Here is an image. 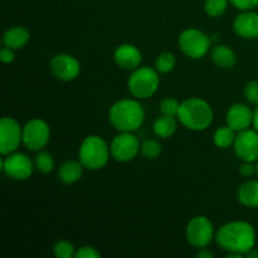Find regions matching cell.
Here are the masks:
<instances>
[{
    "mask_svg": "<svg viewBox=\"0 0 258 258\" xmlns=\"http://www.w3.org/2000/svg\"><path fill=\"white\" fill-rule=\"evenodd\" d=\"M214 239L222 249L242 257L256 246V231L248 222L233 221L219 227Z\"/></svg>",
    "mask_w": 258,
    "mask_h": 258,
    "instance_id": "1",
    "label": "cell"
},
{
    "mask_svg": "<svg viewBox=\"0 0 258 258\" xmlns=\"http://www.w3.org/2000/svg\"><path fill=\"white\" fill-rule=\"evenodd\" d=\"M108 120L120 133H134L144 123L145 111L138 100L125 98L111 106L108 111Z\"/></svg>",
    "mask_w": 258,
    "mask_h": 258,
    "instance_id": "2",
    "label": "cell"
},
{
    "mask_svg": "<svg viewBox=\"0 0 258 258\" xmlns=\"http://www.w3.org/2000/svg\"><path fill=\"white\" fill-rule=\"evenodd\" d=\"M213 108L207 101L202 100V98L190 97L180 103L178 120L188 130H207L213 122Z\"/></svg>",
    "mask_w": 258,
    "mask_h": 258,
    "instance_id": "3",
    "label": "cell"
},
{
    "mask_svg": "<svg viewBox=\"0 0 258 258\" xmlns=\"http://www.w3.org/2000/svg\"><path fill=\"white\" fill-rule=\"evenodd\" d=\"M111 156L110 146L101 136L91 135L85 138L78 150V160L88 170H100Z\"/></svg>",
    "mask_w": 258,
    "mask_h": 258,
    "instance_id": "4",
    "label": "cell"
},
{
    "mask_svg": "<svg viewBox=\"0 0 258 258\" xmlns=\"http://www.w3.org/2000/svg\"><path fill=\"white\" fill-rule=\"evenodd\" d=\"M160 85L158 71L150 67H139L133 71L127 81L131 95L138 100H146L158 91Z\"/></svg>",
    "mask_w": 258,
    "mask_h": 258,
    "instance_id": "5",
    "label": "cell"
},
{
    "mask_svg": "<svg viewBox=\"0 0 258 258\" xmlns=\"http://www.w3.org/2000/svg\"><path fill=\"white\" fill-rule=\"evenodd\" d=\"M179 48L186 57L201 59L211 50L212 40L208 35L196 28L183 30L179 35Z\"/></svg>",
    "mask_w": 258,
    "mask_h": 258,
    "instance_id": "6",
    "label": "cell"
},
{
    "mask_svg": "<svg viewBox=\"0 0 258 258\" xmlns=\"http://www.w3.org/2000/svg\"><path fill=\"white\" fill-rule=\"evenodd\" d=\"M186 241L194 248H206L211 244L216 234L211 219L204 216H197L189 221L185 229Z\"/></svg>",
    "mask_w": 258,
    "mask_h": 258,
    "instance_id": "7",
    "label": "cell"
},
{
    "mask_svg": "<svg viewBox=\"0 0 258 258\" xmlns=\"http://www.w3.org/2000/svg\"><path fill=\"white\" fill-rule=\"evenodd\" d=\"M34 168L29 156L18 151L5 155L2 160V170L13 180H27L32 176Z\"/></svg>",
    "mask_w": 258,
    "mask_h": 258,
    "instance_id": "8",
    "label": "cell"
},
{
    "mask_svg": "<svg viewBox=\"0 0 258 258\" xmlns=\"http://www.w3.org/2000/svg\"><path fill=\"white\" fill-rule=\"evenodd\" d=\"M50 139V128L42 118H32L23 126V144L30 151H39Z\"/></svg>",
    "mask_w": 258,
    "mask_h": 258,
    "instance_id": "9",
    "label": "cell"
},
{
    "mask_svg": "<svg viewBox=\"0 0 258 258\" xmlns=\"http://www.w3.org/2000/svg\"><path fill=\"white\" fill-rule=\"evenodd\" d=\"M140 148V141L133 133H120L111 141V156L118 163H128L138 156Z\"/></svg>",
    "mask_w": 258,
    "mask_h": 258,
    "instance_id": "10",
    "label": "cell"
},
{
    "mask_svg": "<svg viewBox=\"0 0 258 258\" xmlns=\"http://www.w3.org/2000/svg\"><path fill=\"white\" fill-rule=\"evenodd\" d=\"M23 143V127L15 118L5 116L0 120V153L3 156L18 150Z\"/></svg>",
    "mask_w": 258,
    "mask_h": 258,
    "instance_id": "11",
    "label": "cell"
},
{
    "mask_svg": "<svg viewBox=\"0 0 258 258\" xmlns=\"http://www.w3.org/2000/svg\"><path fill=\"white\" fill-rule=\"evenodd\" d=\"M233 149L242 161L256 163L258 160V131L247 128L237 133Z\"/></svg>",
    "mask_w": 258,
    "mask_h": 258,
    "instance_id": "12",
    "label": "cell"
},
{
    "mask_svg": "<svg viewBox=\"0 0 258 258\" xmlns=\"http://www.w3.org/2000/svg\"><path fill=\"white\" fill-rule=\"evenodd\" d=\"M49 67L54 77L64 82L76 80L81 73V63L78 62L77 58L67 53L54 55L50 59Z\"/></svg>",
    "mask_w": 258,
    "mask_h": 258,
    "instance_id": "13",
    "label": "cell"
},
{
    "mask_svg": "<svg viewBox=\"0 0 258 258\" xmlns=\"http://www.w3.org/2000/svg\"><path fill=\"white\" fill-rule=\"evenodd\" d=\"M226 121L236 133L247 130L253 125V111L244 103H234L227 111Z\"/></svg>",
    "mask_w": 258,
    "mask_h": 258,
    "instance_id": "14",
    "label": "cell"
},
{
    "mask_svg": "<svg viewBox=\"0 0 258 258\" xmlns=\"http://www.w3.org/2000/svg\"><path fill=\"white\" fill-rule=\"evenodd\" d=\"M113 60L122 70L134 71L141 66L143 53L136 45L130 44V43H123L115 49Z\"/></svg>",
    "mask_w": 258,
    "mask_h": 258,
    "instance_id": "15",
    "label": "cell"
},
{
    "mask_svg": "<svg viewBox=\"0 0 258 258\" xmlns=\"http://www.w3.org/2000/svg\"><path fill=\"white\" fill-rule=\"evenodd\" d=\"M233 30L243 39L258 38V13L254 10H246L237 15L233 22Z\"/></svg>",
    "mask_w": 258,
    "mask_h": 258,
    "instance_id": "16",
    "label": "cell"
},
{
    "mask_svg": "<svg viewBox=\"0 0 258 258\" xmlns=\"http://www.w3.org/2000/svg\"><path fill=\"white\" fill-rule=\"evenodd\" d=\"M30 39V33L28 32L27 28L22 25H14L9 28L3 35V43L5 47L12 48V49H22L28 44Z\"/></svg>",
    "mask_w": 258,
    "mask_h": 258,
    "instance_id": "17",
    "label": "cell"
},
{
    "mask_svg": "<svg viewBox=\"0 0 258 258\" xmlns=\"http://www.w3.org/2000/svg\"><path fill=\"white\" fill-rule=\"evenodd\" d=\"M237 199L247 208H258V180L252 179L242 183L237 190Z\"/></svg>",
    "mask_w": 258,
    "mask_h": 258,
    "instance_id": "18",
    "label": "cell"
},
{
    "mask_svg": "<svg viewBox=\"0 0 258 258\" xmlns=\"http://www.w3.org/2000/svg\"><path fill=\"white\" fill-rule=\"evenodd\" d=\"M211 58L217 67L224 68V70L234 67L237 62V55L234 50L226 44H218L213 47L211 52Z\"/></svg>",
    "mask_w": 258,
    "mask_h": 258,
    "instance_id": "19",
    "label": "cell"
},
{
    "mask_svg": "<svg viewBox=\"0 0 258 258\" xmlns=\"http://www.w3.org/2000/svg\"><path fill=\"white\" fill-rule=\"evenodd\" d=\"M83 169L85 166L80 160H67L60 165L58 170V178L64 184H75L82 178Z\"/></svg>",
    "mask_w": 258,
    "mask_h": 258,
    "instance_id": "20",
    "label": "cell"
},
{
    "mask_svg": "<svg viewBox=\"0 0 258 258\" xmlns=\"http://www.w3.org/2000/svg\"><path fill=\"white\" fill-rule=\"evenodd\" d=\"M178 123L174 116L161 115L158 118H155L153 125V131L158 138L168 139L175 134Z\"/></svg>",
    "mask_w": 258,
    "mask_h": 258,
    "instance_id": "21",
    "label": "cell"
},
{
    "mask_svg": "<svg viewBox=\"0 0 258 258\" xmlns=\"http://www.w3.org/2000/svg\"><path fill=\"white\" fill-rule=\"evenodd\" d=\"M236 131L229 127L228 125L221 126L216 130L213 135V143L217 148L219 149H228L233 146L234 140H236Z\"/></svg>",
    "mask_w": 258,
    "mask_h": 258,
    "instance_id": "22",
    "label": "cell"
},
{
    "mask_svg": "<svg viewBox=\"0 0 258 258\" xmlns=\"http://www.w3.org/2000/svg\"><path fill=\"white\" fill-rule=\"evenodd\" d=\"M34 166L39 173L49 174L50 171H53V169H54L55 166L54 158H53L52 154L48 153V151L39 150L37 155H35Z\"/></svg>",
    "mask_w": 258,
    "mask_h": 258,
    "instance_id": "23",
    "label": "cell"
},
{
    "mask_svg": "<svg viewBox=\"0 0 258 258\" xmlns=\"http://www.w3.org/2000/svg\"><path fill=\"white\" fill-rule=\"evenodd\" d=\"M176 58L173 53L163 52L156 57L155 59V70L159 73H169L175 68Z\"/></svg>",
    "mask_w": 258,
    "mask_h": 258,
    "instance_id": "24",
    "label": "cell"
},
{
    "mask_svg": "<svg viewBox=\"0 0 258 258\" xmlns=\"http://www.w3.org/2000/svg\"><path fill=\"white\" fill-rule=\"evenodd\" d=\"M229 0H206L204 10L211 18H218L226 13Z\"/></svg>",
    "mask_w": 258,
    "mask_h": 258,
    "instance_id": "25",
    "label": "cell"
},
{
    "mask_svg": "<svg viewBox=\"0 0 258 258\" xmlns=\"http://www.w3.org/2000/svg\"><path fill=\"white\" fill-rule=\"evenodd\" d=\"M140 153L143 154V156L145 159H156L161 154L160 143L156 140L148 139V140L141 143Z\"/></svg>",
    "mask_w": 258,
    "mask_h": 258,
    "instance_id": "26",
    "label": "cell"
},
{
    "mask_svg": "<svg viewBox=\"0 0 258 258\" xmlns=\"http://www.w3.org/2000/svg\"><path fill=\"white\" fill-rule=\"evenodd\" d=\"M159 108H160L161 115H168V116L178 117L179 108H180V102L174 97H165L164 100H161L160 105H159Z\"/></svg>",
    "mask_w": 258,
    "mask_h": 258,
    "instance_id": "27",
    "label": "cell"
},
{
    "mask_svg": "<svg viewBox=\"0 0 258 258\" xmlns=\"http://www.w3.org/2000/svg\"><path fill=\"white\" fill-rule=\"evenodd\" d=\"M53 253L58 258H72L75 257L76 249L71 242L58 241L53 247Z\"/></svg>",
    "mask_w": 258,
    "mask_h": 258,
    "instance_id": "28",
    "label": "cell"
},
{
    "mask_svg": "<svg viewBox=\"0 0 258 258\" xmlns=\"http://www.w3.org/2000/svg\"><path fill=\"white\" fill-rule=\"evenodd\" d=\"M244 97L252 105H258V81H249L244 87Z\"/></svg>",
    "mask_w": 258,
    "mask_h": 258,
    "instance_id": "29",
    "label": "cell"
},
{
    "mask_svg": "<svg viewBox=\"0 0 258 258\" xmlns=\"http://www.w3.org/2000/svg\"><path fill=\"white\" fill-rule=\"evenodd\" d=\"M236 9L246 12V10H253L258 7V0H229Z\"/></svg>",
    "mask_w": 258,
    "mask_h": 258,
    "instance_id": "30",
    "label": "cell"
},
{
    "mask_svg": "<svg viewBox=\"0 0 258 258\" xmlns=\"http://www.w3.org/2000/svg\"><path fill=\"white\" fill-rule=\"evenodd\" d=\"M76 258H100L101 253L91 246H83L76 251Z\"/></svg>",
    "mask_w": 258,
    "mask_h": 258,
    "instance_id": "31",
    "label": "cell"
},
{
    "mask_svg": "<svg viewBox=\"0 0 258 258\" xmlns=\"http://www.w3.org/2000/svg\"><path fill=\"white\" fill-rule=\"evenodd\" d=\"M239 175L244 176V178H251L253 174H256V165H253V163H247L244 161V164H242L238 169Z\"/></svg>",
    "mask_w": 258,
    "mask_h": 258,
    "instance_id": "32",
    "label": "cell"
},
{
    "mask_svg": "<svg viewBox=\"0 0 258 258\" xmlns=\"http://www.w3.org/2000/svg\"><path fill=\"white\" fill-rule=\"evenodd\" d=\"M0 59L3 60L4 63H12L14 62L15 59V54H14V49L8 47H3L2 50H0Z\"/></svg>",
    "mask_w": 258,
    "mask_h": 258,
    "instance_id": "33",
    "label": "cell"
},
{
    "mask_svg": "<svg viewBox=\"0 0 258 258\" xmlns=\"http://www.w3.org/2000/svg\"><path fill=\"white\" fill-rule=\"evenodd\" d=\"M197 257L198 258H213V253H212V252H209L208 249L202 248L201 251H199V253L197 254Z\"/></svg>",
    "mask_w": 258,
    "mask_h": 258,
    "instance_id": "34",
    "label": "cell"
},
{
    "mask_svg": "<svg viewBox=\"0 0 258 258\" xmlns=\"http://www.w3.org/2000/svg\"><path fill=\"white\" fill-rule=\"evenodd\" d=\"M254 127V130L258 131V105L257 107L253 110V125H252Z\"/></svg>",
    "mask_w": 258,
    "mask_h": 258,
    "instance_id": "35",
    "label": "cell"
},
{
    "mask_svg": "<svg viewBox=\"0 0 258 258\" xmlns=\"http://www.w3.org/2000/svg\"><path fill=\"white\" fill-rule=\"evenodd\" d=\"M246 256L249 257V258H258V252L256 251V248H253L252 251H249L248 253L246 254Z\"/></svg>",
    "mask_w": 258,
    "mask_h": 258,
    "instance_id": "36",
    "label": "cell"
},
{
    "mask_svg": "<svg viewBox=\"0 0 258 258\" xmlns=\"http://www.w3.org/2000/svg\"><path fill=\"white\" fill-rule=\"evenodd\" d=\"M256 174H257V176H258V160L256 161Z\"/></svg>",
    "mask_w": 258,
    "mask_h": 258,
    "instance_id": "37",
    "label": "cell"
}]
</instances>
